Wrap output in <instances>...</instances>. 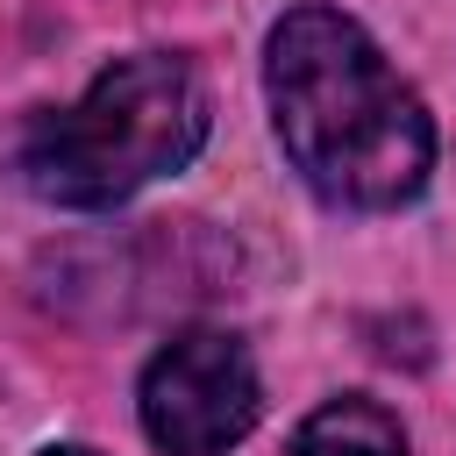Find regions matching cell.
Here are the masks:
<instances>
[{
    "instance_id": "obj_5",
    "label": "cell",
    "mask_w": 456,
    "mask_h": 456,
    "mask_svg": "<svg viewBox=\"0 0 456 456\" xmlns=\"http://www.w3.org/2000/svg\"><path fill=\"white\" fill-rule=\"evenodd\" d=\"M43 456H93V449H78V442H57V449H43Z\"/></svg>"
},
{
    "instance_id": "obj_1",
    "label": "cell",
    "mask_w": 456,
    "mask_h": 456,
    "mask_svg": "<svg viewBox=\"0 0 456 456\" xmlns=\"http://www.w3.org/2000/svg\"><path fill=\"white\" fill-rule=\"evenodd\" d=\"M264 93L292 171L335 207H399L435 171V121L385 50L335 7H292L264 43Z\"/></svg>"
},
{
    "instance_id": "obj_4",
    "label": "cell",
    "mask_w": 456,
    "mask_h": 456,
    "mask_svg": "<svg viewBox=\"0 0 456 456\" xmlns=\"http://www.w3.org/2000/svg\"><path fill=\"white\" fill-rule=\"evenodd\" d=\"M292 456H406V435L378 399L349 392V399H328V406H314L299 420Z\"/></svg>"
},
{
    "instance_id": "obj_3",
    "label": "cell",
    "mask_w": 456,
    "mask_h": 456,
    "mask_svg": "<svg viewBox=\"0 0 456 456\" xmlns=\"http://www.w3.org/2000/svg\"><path fill=\"white\" fill-rule=\"evenodd\" d=\"M135 406H142V435L164 456H228L256 428L264 385H256V363H249L242 335L185 328L142 363Z\"/></svg>"
},
{
    "instance_id": "obj_2",
    "label": "cell",
    "mask_w": 456,
    "mask_h": 456,
    "mask_svg": "<svg viewBox=\"0 0 456 456\" xmlns=\"http://www.w3.org/2000/svg\"><path fill=\"white\" fill-rule=\"evenodd\" d=\"M207 142V86L171 50L114 57L78 107L28 121L14 164L50 207H114Z\"/></svg>"
}]
</instances>
